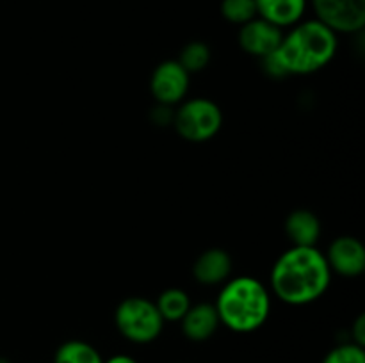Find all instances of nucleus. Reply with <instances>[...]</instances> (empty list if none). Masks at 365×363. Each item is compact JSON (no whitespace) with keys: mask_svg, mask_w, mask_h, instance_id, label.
I'll return each mask as SVG.
<instances>
[{"mask_svg":"<svg viewBox=\"0 0 365 363\" xmlns=\"http://www.w3.org/2000/svg\"><path fill=\"white\" fill-rule=\"evenodd\" d=\"M271 290L291 306H305L327 294L331 270L327 256L316 246H292L278 256L271 269Z\"/></svg>","mask_w":365,"mask_h":363,"instance_id":"1","label":"nucleus"},{"mask_svg":"<svg viewBox=\"0 0 365 363\" xmlns=\"http://www.w3.org/2000/svg\"><path fill=\"white\" fill-rule=\"evenodd\" d=\"M337 34L319 20L299 21L284 36L274 56L289 75H310L323 70L337 53Z\"/></svg>","mask_w":365,"mask_h":363,"instance_id":"2","label":"nucleus"},{"mask_svg":"<svg viewBox=\"0 0 365 363\" xmlns=\"http://www.w3.org/2000/svg\"><path fill=\"white\" fill-rule=\"evenodd\" d=\"M214 306L225 327L234 333H253L269 319L271 294L257 278L239 276L223 285Z\"/></svg>","mask_w":365,"mask_h":363,"instance_id":"3","label":"nucleus"},{"mask_svg":"<svg viewBox=\"0 0 365 363\" xmlns=\"http://www.w3.org/2000/svg\"><path fill=\"white\" fill-rule=\"evenodd\" d=\"M114 324L123 338L132 344H150L163 333L164 320L155 302L146 298H127L114 312Z\"/></svg>","mask_w":365,"mask_h":363,"instance_id":"4","label":"nucleus"},{"mask_svg":"<svg viewBox=\"0 0 365 363\" xmlns=\"http://www.w3.org/2000/svg\"><path fill=\"white\" fill-rule=\"evenodd\" d=\"M173 127L189 142H205L216 137L223 127L220 105L209 98H191L180 103L173 112Z\"/></svg>","mask_w":365,"mask_h":363,"instance_id":"5","label":"nucleus"},{"mask_svg":"<svg viewBox=\"0 0 365 363\" xmlns=\"http://www.w3.org/2000/svg\"><path fill=\"white\" fill-rule=\"evenodd\" d=\"M316 20L335 34H356L365 27V0H310Z\"/></svg>","mask_w":365,"mask_h":363,"instance_id":"6","label":"nucleus"},{"mask_svg":"<svg viewBox=\"0 0 365 363\" xmlns=\"http://www.w3.org/2000/svg\"><path fill=\"white\" fill-rule=\"evenodd\" d=\"M189 77L191 75L180 66L177 59L160 63L150 78V91L155 102L166 107L184 102L189 91Z\"/></svg>","mask_w":365,"mask_h":363,"instance_id":"7","label":"nucleus"},{"mask_svg":"<svg viewBox=\"0 0 365 363\" xmlns=\"http://www.w3.org/2000/svg\"><path fill=\"white\" fill-rule=\"evenodd\" d=\"M324 256L331 273L344 278H356L365 270V248L359 238L351 235L335 238Z\"/></svg>","mask_w":365,"mask_h":363,"instance_id":"8","label":"nucleus"},{"mask_svg":"<svg viewBox=\"0 0 365 363\" xmlns=\"http://www.w3.org/2000/svg\"><path fill=\"white\" fill-rule=\"evenodd\" d=\"M282 39H284L282 28L274 27L269 21L259 16L250 20L248 23L241 25V31H239L241 48L250 56L259 57V59L273 53L280 46Z\"/></svg>","mask_w":365,"mask_h":363,"instance_id":"9","label":"nucleus"},{"mask_svg":"<svg viewBox=\"0 0 365 363\" xmlns=\"http://www.w3.org/2000/svg\"><path fill=\"white\" fill-rule=\"evenodd\" d=\"M182 333L191 342H205L212 337L220 327L216 306L210 302H198L189 306L187 313L182 317Z\"/></svg>","mask_w":365,"mask_h":363,"instance_id":"10","label":"nucleus"},{"mask_svg":"<svg viewBox=\"0 0 365 363\" xmlns=\"http://www.w3.org/2000/svg\"><path fill=\"white\" fill-rule=\"evenodd\" d=\"M232 273V258L225 249H205L192 265V276L200 285H220L228 281Z\"/></svg>","mask_w":365,"mask_h":363,"instance_id":"11","label":"nucleus"},{"mask_svg":"<svg viewBox=\"0 0 365 363\" xmlns=\"http://www.w3.org/2000/svg\"><path fill=\"white\" fill-rule=\"evenodd\" d=\"M309 0H255L257 16L278 28L294 27L307 11Z\"/></svg>","mask_w":365,"mask_h":363,"instance_id":"12","label":"nucleus"},{"mask_svg":"<svg viewBox=\"0 0 365 363\" xmlns=\"http://www.w3.org/2000/svg\"><path fill=\"white\" fill-rule=\"evenodd\" d=\"M285 233H287L292 246H299V248L316 246L321 237L319 217L312 210H292L285 219Z\"/></svg>","mask_w":365,"mask_h":363,"instance_id":"13","label":"nucleus"},{"mask_svg":"<svg viewBox=\"0 0 365 363\" xmlns=\"http://www.w3.org/2000/svg\"><path fill=\"white\" fill-rule=\"evenodd\" d=\"M155 306L164 322H180L182 317L187 313L189 306H191V299H189L187 292L182 288H166L164 292H160Z\"/></svg>","mask_w":365,"mask_h":363,"instance_id":"14","label":"nucleus"},{"mask_svg":"<svg viewBox=\"0 0 365 363\" xmlns=\"http://www.w3.org/2000/svg\"><path fill=\"white\" fill-rule=\"evenodd\" d=\"M53 363H103L95 345L84 340H68L57 347Z\"/></svg>","mask_w":365,"mask_h":363,"instance_id":"15","label":"nucleus"},{"mask_svg":"<svg viewBox=\"0 0 365 363\" xmlns=\"http://www.w3.org/2000/svg\"><path fill=\"white\" fill-rule=\"evenodd\" d=\"M210 48L207 43L203 41H191L180 50V56H178V63L180 66L187 71L189 75L191 73H200V71L205 70L210 63Z\"/></svg>","mask_w":365,"mask_h":363,"instance_id":"16","label":"nucleus"},{"mask_svg":"<svg viewBox=\"0 0 365 363\" xmlns=\"http://www.w3.org/2000/svg\"><path fill=\"white\" fill-rule=\"evenodd\" d=\"M221 14L234 25H245L257 18L255 0H221Z\"/></svg>","mask_w":365,"mask_h":363,"instance_id":"17","label":"nucleus"},{"mask_svg":"<svg viewBox=\"0 0 365 363\" xmlns=\"http://www.w3.org/2000/svg\"><path fill=\"white\" fill-rule=\"evenodd\" d=\"M321 363H365V351L353 342H346L328 351Z\"/></svg>","mask_w":365,"mask_h":363,"instance_id":"18","label":"nucleus"},{"mask_svg":"<svg viewBox=\"0 0 365 363\" xmlns=\"http://www.w3.org/2000/svg\"><path fill=\"white\" fill-rule=\"evenodd\" d=\"M351 342L353 344L360 345V347H365V315L364 313H360L359 317H356V320L353 322V327H351Z\"/></svg>","mask_w":365,"mask_h":363,"instance_id":"19","label":"nucleus"},{"mask_svg":"<svg viewBox=\"0 0 365 363\" xmlns=\"http://www.w3.org/2000/svg\"><path fill=\"white\" fill-rule=\"evenodd\" d=\"M103 363H139L138 359L128 354H114L109 359H103Z\"/></svg>","mask_w":365,"mask_h":363,"instance_id":"20","label":"nucleus"},{"mask_svg":"<svg viewBox=\"0 0 365 363\" xmlns=\"http://www.w3.org/2000/svg\"><path fill=\"white\" fill-rule=\"evenodd\" d=\"M0 363H7V362H6V359H2V358H0Z\"/></svg>","mask_w":365,"mask_h":363,"instance_id":"21","label":"nucleus"}]
</instances>
